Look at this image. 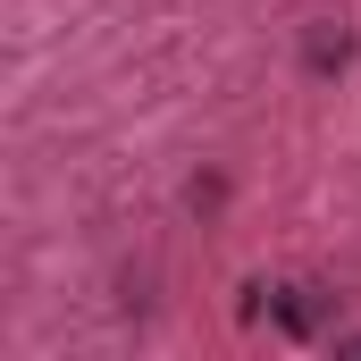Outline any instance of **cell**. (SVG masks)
Masks as SVG:
<instances>
[{
    "instance_id": "cell-1",
    "label": "cell",
    "mask_w": 361,
    "mask_h": 361,
    "mask_svg": "<svg viewBox=\"0 0 361 361\" xmlns=\"http://www.w3.org/2000/svg\"><path fill=\"white\" fill-rule=\"evenodd\" d=\"M269 311H277L286 336H319V328H328V294H319V286H277Z\"/></svg>"
},
{
    "instance_id": "cell-2",
    "label": "cell",
    "mask_w": 361,
    "mask_h": 361,
    "mask_svg": "<svg viewBox=\"0 0 361 361\" xmlns=\"http://www.w3.org/2000/svg\"><path fill=\"white\" fill-rule=\"evenodd\" d=\"M345 59H353V42H345V34H328V25H319V34H311V68H319V76H328V68H345Z\"/></svg>"
}]
</instances>
